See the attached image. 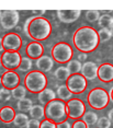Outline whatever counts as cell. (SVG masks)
Segmentation results:
<instances>
[{
  "mask_svg": "<svg viewBox=\"0 0 113 128\" xmlns=\"http://www.w3.org/2000/svg\"><path fill=\"white\" fill-rule=\"evenodd\" d=\"M21 55L19 52L12 50H5L1 54V64L5 66L7 70L14 71L19 68L20 62H21Z\"/></svg>",
  "mask_w": 113,
  "mask_h": 128,
  "instance_id": "10",
  "label": "cell"
},
{
  "mask_svg": "<svg viewBox=\"0 0 113 128\" xmlns=\"http://www.w3.org/2000/svg\"><path fill=\"white\" fill-rule=\"evenodd\" d=\"M23 32L33 42H42L51 36L52 24L44 16H30L23 25Z\"/></svg>",
  "mask_w": 113,
  "mask_h": 128,
  "instance_id": "2",
  "label": "cell"
},
{
  "mask_svg": "<svg viewBox=\"0 0 113 128\" xmlns=\"http://www.w3.org/2000/svg\"><path fill=\"white\" fill-rule=\"evenodd\" d=\"M98 24L102 28H111L113 25V18L110 13H104L100 16V19L98 21Z\"/></svg>",
  "mask_w": 113,
  "mask_h": 128,
  "instance_id": "26",
  "label": "cell"
},
{
  "mask_svg": "<svg viewBox=\"0 0 113 128\" xmlns=\"http://www.w3.org/2000/svg\"><path fill=\"white\" fill-rule=\"evenodd\" d=\"M33 101L31 100V98H23V100H20L18 101V103H17V108H18L21 113H25V112H30V110L32 108V106H33Z\"/></svg>",
  "mask_w": 113,
  "mask_h": 128,
  "instance_id": "25",
  "label": "cell"
},
{
  "mask_svg": "<svg viewBox=\"0 0 113 128\" xmlns=\"http://www.w3.org/2000/svg\"><path fill=\"white\" fill-rule=\"evenodd\" d=\"M111 16H112V18H113V12H112V14H111Z\"/></svg>",
  "mask_w": 113,
  "mask_h": 128,
  "instance_id": "48",
  "label": "cell"
},
{
  "mask_svg": "<svg viewBox=\"0 0 113 128\" xmlns=\"http://www.w3.org/2000/svg\"><path fill=\"white\" fill-rule=\"evenodd\" d=\"M43 53H44V47L40 42H31L25 47V54L31 59H39L43 56Z\"/></svg>",
  "mask_w": 113,
  "mask_h": 128,
  "instance_id": "15",
  "label": "cell"
},
{
  "mask_svg": "<svg viewBox=\"0 0 113 128\" xmlns=\"http://www.w3.org/2000/svg\"><path fill=\"white\" fill-rule=\"evenodd\" d=\"M23 83L29 92L39 94L47 86V77L39 70H31L25 74Z\"/></svg>",
  "mask_w": 113,
  "mask_h": 128,
  "instance_id": "4",
  "label": "cell"
},
{
  "mask_svg": "<svg viewBox=\"0 0 113 128\" xmlns=\"http://www.w3.org/2000/svg\"><path fill=\"white\" fill-rule=\"evenodd\" d=\"M71 128H90V127L83 120H81V119H77V120H75L74 123H72Z\"/></svg>",
  "mask_w": 113,
  "mask_h": 128,
  "instance_id": "35",
  "label": "cell"
},
{
  "mask_svg": "<svg viewBox=\"0 0 113 128\" xmlns=\"http://www.w3.org/2000/svg\"><path fill=\"white\" fill-rule=\"evenodd\" d=\"M111 126H112V123L108 118V116H101L97 122L98 128H111Z\"/></svg>",
  "mask_w": 113,
  "mask_h": 128,
  "instance_id": "32",
  "label": "cell"
},
{
  "mask_svg": "<svg viewBox=\"0 0 113 128\" xmlns=\"http://www.w3.org/2000/svg\"><path fill=\"white\" fill-rule=\"evenodd\" d=\"M40 125H41V122L37 120V119H29L28 124H27V128H40Z\"/></svg>",
  "mask_w": 113,
  "mask_h": 128,
  "instance_id": "36",
  "label": "cell"
},
{
  "mask_svg": "<svg viewBox=\"0 0 113 128\" xmlns=\"http://www.w3.org/2000/svg\"><path fill=\"white\" fill-rule=\"evenodd\" d=\"M20 21V13L17 10H5L2 11L0 18V25L6 31L13 30L17 28Z\"/></svg>",
  "mask_w": 113,
  "mask_h": 128,
  "instance_id": "9",
  "label": "cell"
},
{
  "mask_svg": "<svg viewBox=\"0 0 113 128\" xmlns=\"http://www.w3.org/2000/svg\"><path fill=\"white\" fill-rule=\"evenodd\" d=\"M110 102L109 92L103 88H93L87 95V103L93 110H103L108 106Z\"/></svg>",
  "mask_w": 113,
  "mask_h": 128,
  "instance_id": "5",
  "label": "cell"
},
{
  "mask_svg": "<svg viewBox=\"0 0 113 128\" xmlns=\"http://www.w3.org/2000/svg\"><path fill=\"white\" fill-rule=\"evenodd\" d=\"M54 60L53 58L48 55H43L42 57H40L39 59H36L35 66L37 68V70L45 74V72H50L54 67Z\"/></svg>",
  "mask_w": 113,
  "mask_h": 128,
  "instance_id": "17",
  "label": "cell"
},
{
  "mask_svg": "<svg viewBox=\"0 0 113 128\" xmlns=\"http://www.w3.org/2000/svg\"><path fill=\"white\" fill-rule=\"evenodd\" d=\"M0 123H1V120H0Z\"/></svg>",
  "mask_w": 113,
  "mask_h": 128,
  "instance_id": "50",
  "label": "cell"
},
{
  "mask_svg": "<svg viewBox=\"0 0 113 128\" xmlns=\"http://www.w3.org/2000/svg\"><path fill=\"white\" fill-rule=\"evenodd\" d=\"M31 118L33 119H37V120H42L45 117V110H44V106L41 104H34L32 106V108L29 112Z\"/></svg>",
  "mask_w": 113,
  "mask_h": 128,
  "instance_id": "20",
  "label": "cell"
},
{
  "mask_svg": "<svg viewBox=\"0 0 113 128\" xmlns=\"http://www.w3.org/2000/svg\"><path fill=\"white\" fill-rule=\"evenodd\" d=\"M72 43L75 48L80 53L89 54L94 52L100 44L98 32L92 26L82 25L78 28L72 34Z\"/></svg>",
  "mask_w": 113,
  "mask_h": 128,
  "instance_id": "1",
  "label": "cell"
},
{
  "mask_svg": "<svg viewBox=\"0 0 113 128\" xmlns=\"http://www.w3.org/2000/svg\"><path fill=\"white\" fill-rule=\"evenodd\" d=\"M37 98H39L40 104H41V105L43 104V105L45 106L47 103L56 100L57 96H56V92H54L53 90L50 88H46L37 94Z\"/></svg>",
  "mask_w": 113,
  "mask_h": 128,
  "instance_id": "19",
  "label": "cell"
},
{
  "mask_svg": "<svg viewBox=\"0 0 113 128\" xmlns=\"http://www.w3.org/2000/svg\"><path fill=\"white\" fill-rule=\"evenodd\" d=\"M110 33H111V36L113 37V25L111 26V28H110Z\"/></svg>",
  "mask_w": 113,
  "mask_h": 128,
  "instance_id": "44",
  "label": "cell"
},
{
  "mask_svg": "<svg viewBox=\"0 0 113 128\" xmlns=\"http://www.w3.org/2000/svg\"><path fill=\"white\" fill-rule=\"evenodd\" d=\"M98 66L93 62H86L82 64L80 74L86 78V80H94L98 78Z\"/></svg>",
  "mask_w": 113,
  "mask_h": 128,
  "instance_id": "16",
  "label": "cell"
},
{
  "mask_svg": "<svg viewBox=\"0 0 113 128\" xmlns=\"http://www.w3.org/2000/svg\"><path fill=\"white\" fill-rule=\"evenodd\" d=\"M57 128H71V124L66 119V120L60 122V123L57 124Z\"/></svg>",
  "mask_w": 113,
  "mask_h": 128,
  "instance_id": "37",
  "label": "cell"
},
{
  "mask_svg": "<svg viewBox=\"0 0 113 128\" xmlns=\"http://www.w3.org/2000/svg\"><path fill=\"white\" fill-rule=\"evenodd\" d=\"M2 88V81H1V78H0V89Z\"/></svg>",
  "mask_w": 113,
  "mask_h": 128,
  "instance_id": "45",
  "label": "cell"
},
{
  "mask_svg": "<svg viewBox=\"0 0 113 128\" xmlns=\"http://www.w3.org/2000/svg\"><path fill=\"white\" fill-rule=\"evenodd\" d=\"M68 68V70L70 71L71 74H80L81 71V67H82V64L79 62V60H75V59H71L70 62L67 64L66 66Z\"/></svg>",
  "mask_w": 113,
  "mask_h": 128,
  "instance_id": "29",
  "label": "cell"
},
{
  "mask_svg": "<svg viewBox=\"0 0 113 128\" xmlns=\"http://www.w3.org/2000/svg\"><path fill=\"white\" fill-rule=\"evenodd\" d=\"M28 122H29L28 115H25L24 113H18V114L16 115V117H14L12 123L18 128H23V127L27 126Z\"/></svg>",
  "mask_w": 113,
  "mask_h": 128,
  "instance_id": "27",
  "label": "cell"
},
{
  "mask_svg": "<svg viewBox=\"0 0 113 128\" xmlns=\"http://www.w3.org/2000/svg\"><path fill=\"white\" fill-rule=\"evenodd\" d=\"M66 86L72 94H81L88 86V82L83 76L80 74H71L66 81Z\"/></svg>",
  "mask_w": 113,
  "mask_h": 128,
  "instance_id": "8",
  "label": "cell"
},
{
  "mask_svg": "<svg viewBox=\"0 0 113 128\" xmlns=\"http://www.w3.org/2000/svg\"><path fill=\"white\" fill-rule=\"evenodd\" d=\"M98 119H99V116H98V114L95 112H93V110H88V112H86L81 117V120L85 122L89 127H92V126H94V125H97Z\"/></svg>",
  "mask_w": 113,
  "mask_h": 128,
  "instance_id": "23",
  "label": "cell"
},
{
  "mask_svg": "<svg viewBox=\"0 0 113 128\" xmlns=\"http://www.w3.org/2000/svg\"><path fill=\"white\" fill-rule=\"evenodd\" d=\"M70 76H71L70 71L68 70V68L66 66H60L57 69H55V71H54L55 79L58 81H67Z\"/></svg>",
  "mask_w": 113,
  "mask_h": 128,
  "instance_id": "22",
  "label": "cell"
},
{
  "mask_svg": "<svg viewBox=\"0 0 113 128\" xmlns=\"http://www.w3.org/2000/svg\"><path fill=\"white\" fill-rule=\"evenodd\" d=\"M32 67H33V62H32L31 58H29L28 56H24L21 58V62H20L19 66V70L23 72H30Z\"/></svg>",
  "mask_w": 113,
  "mask_h": 128,
  "instance_id": "28",
  "label": "cell"
},
{
  "mask_svg": "<svg viewBox=\"0 0 113 128\" xmlns=\"http://www.w3.org/2000/svg\"><path fill=\"white\" fill-rule=\"evenodd\" d=\"M100 12L97 10H88L86 12V20L90 23H95L100 19Z\"/></svg>",
  "mask_w": 113,
  "mask_h": 128,
  "instance_id": "31",
  "label": "cell"
},
{
  "mask_svg": "<svg viewBox=\"0 0 113 128\" xmlns=\"http://www.w3.org/2000/svg\"><path fill=\"white\" fill-rule=\"evenodd\" d=\"M108 118L111 120V123H113V107L108 112Z\"/></svg>",
  "mask_w": 113,
  "mask_h": 128,
  "instance_id": "41",
  "label": "cell"
},
{
  "mask_svg": "<svg viewBox=\"0 0 113 128\" xmlns=\"http://www.w3.org/2000/svg\"><path fill=\"white\" fill-rule=\"evenodd\" d=\"M11 98H12V95H11V90H8L6 88L0 89V102L6 103V102L10 101Z\"/></svg>",
  "mask_w": 113,
  "mask_h": 128,
  "instance_id": "33",
  "label": "cell"
},
{
  "mask_svg": "<svg viewBox=\"0 0 113 128\" xmlns=\"http://www.w3.org/2000/svg\"><path fill=\"white\" fill-rule=\"evenodd\" d=\"M67 107V115L70 119H80L86 113V105L80 98H70L66 103Z\"/></svg>",
  "mask_w": 113,
  "mask_h": 128,
  "instance_id": "7",
  "label": "cell"
},
{
  "mask_svg": "<svg viewBox=\"0 0 113 128\" xmlns=\"http://www.w3.org/2000/svg\"><path fill=\"white\" fill-rule=\"evenodd\" d=\"M7 71H8V70L5 68V66L2 65V64H0V77H2V76H4Z\"/></svg>",
  "mask_w": 113,
  "mask_h": 128,
  "instance_id": "40",
  "label": "cell"
},
{
  "mask_svg": "<svg viewBox=\"0 0 113 128\" xmlns=\"http://www.w3.org/2000/svg\"><path fill=\"white\" fill-rule=\"evenodd\" d=\"M44 110L46 119H50V120L54 122L55 124H58L68 118L66 103L58 100V98L46 104L44 106Z\"/></svg>",
  "mask_w": 113,
  "mask_h": 128,
  "instance_id": "3",
  "label": "cell"
},
{
  "mask_svg": "<svg viewBox=\"0 0 113 128\" xmlns=\"http://www.w3.org/2000/svg\"><path fill=\"white\" fill-rule=\"evenodd\" d=\"M17 113L12 106L6 105L0 108V120L4 124H11L16 117Z\"/></svg>",
  "mask_w": 113,
  "mask_h": 128,
  "instance_id": "18",
  "label": "cell"
},
{
  "mask_svg": "<svg viewBox=\"0 0 113 128\" xmlns=\"http://www.w3.org/2000/svg\"><path fill=\"white\" fill-rule=\"evenodd\" d=\"M74 49L68 43L58 42L51 49V57L55 62L58 64H68L72 59Z\"/></svg>",
  "mask_w": 113,
  "mask_h": 128,
  "instance_id": "6",
  "label": "cell"
},
{
  "mask_svg": "<svg viewBox=\"0 0 113 128\" xmlns=\"http://www.w3.org/2000/svg\"><path fill=\"white\" fill-rule=\"evenodd\" d=\"M109 96H110V100L113 102V86H112V88L110 89V91H109Z\"/></svg>",
  "mask_w": 113,
  "mask_h": 128,
  "instance_id": "43",
  "label": "cell"
},
{
  "mask_svg": "<svg viewBox=\"0 0 113 128\" xmlns=\"http://www.w3.org/2000/svg\"><path fill=\"white\" fill-rule=\"evenodd\" d=\"M1 14H2V11H0V18H1Z\"/></svg>",
  "mask_w": 113,
  "mask_h": 128,
  "instance_id": "47",
  "label": "cell"
},
{
  "mask_svg": "<svg viewBox=\"0 0 113 128\" xmlns=\"http://www.w3.org/2000/svg\"><path fill=\"white\" fill-rule=\"evenodd\" d=\"M0 78H1V81H2V88H6L8 90H13L14 88L20 86V82H21L20 76L16 71L8 70Z\"/></svg>",
  "mask_w": 113,
  "mask_h": 128,
  "instance_id": "12",
  "label": "cell"
},
{
  "mask_svg": "<svg viewBox=\"0 0 113 128\" xmlns=\"http://www.w3.org/2000/svg\"><path fill=\"white\" fill-rule=\"evenodd\" d=\"M27 93H28V90L25 89L24 86H18L17 88H14L13 90H11V95L14 100L17 101H20V100H23L27 96Z\"/></svg>",
  "mask_w": 113,
  "mask_h": 128,
  "instance_id": "24",
  "label": "cell"
},
{
  "mask_svg": "<svg viewBox=\"0 0 113 128\" xmlns=\"http://www.w3.org/2000/svg\"><path fill=\"white\" fill-rule=\"evenodd\" d=\"M98 79L102 82L109 83L113 81V65L104 62L98 67Z\"/></svg>",
  "mask_w": 113,
  "mask_h": 128,
  "instance_id": "14",
  "label": "cell"
},
{
  "mask_svg": "<svg viewBox=\"0 0 113 128\" xmlns=\"http://www.w3.org/2000/svg\"><path fill=\"white\" fill-rule=\"evenodd\" d=\"M0 64H1V54H0Z\"/></svg>",
  "mask_w": 113,
  "mask_h": 128,
  "instance_id": "46",
  "label": "cell"
},
{
  "mask_svg": "<svg viewBox=\"0 0 113 128\" xmlns=\"http://www.w3.org/2000/svg\"><path fill=\"white\" fill-rule=\"evenodd\" d=\"M56 96L58 100L65 102V101H69L70 98H72V93L69 91V89L66 86V84H60V86H58V88H57Z\"/></svg>",
  "mask_w": 113,
  "mask_h": 128,
  "instance_id": "21",
  "label": "cell"
},
{
  "mask_svg": "<svg viewBox=\"0 0 113 128\" xmlns=\"http://www.w3.org/2000/svg\"><path fill=\"white\" fill-rule=\"evenodd\" d=\"M98 32V36H99V40L100 43H105L110 40L111 38V33H110V28H101Z\"/></svg>",
  "mask_w": 113,
  "mask_h": 128,
  "instance_id": "30",
  "label": "cell"
},
{
  "mask_svg": "<svg viewBox=\"0 0 113 128\" xmlns=\"http://www.w3.org/2000/svg\"><path fill=\"white\" fill-rule=\"evenodd\" d=\"M87 58H88V55H87V54H85V53H79V54H78V56H77V60H79L80 62H86Z\"/></svg>",
  "mask_w": 113,
  "mask_h": 128,
  "instance_id": "38",
  "label": "cell"
},
{
  "mask_svg": "<svg viewBox=\"0 0 113 128\" xmlns=\"http://www.w3.org/2000/svg\"><path fill=\"white\" fill-rule=\"evenodd\" d=\"M2 44L5 50L18 52L22 47V38L16 32H9L2 37Z\"/></svg>",
  "mask_w": 113,
  "mask_h": 128,
  "instance_id": "11",
  "label": "cell"
},
{
  "mask_svg": "<svg viewBox=\"0 0 113 128\" xmlns=\"http://www.w3.org/2000/svg\"><path fill=\"white\" fill-rule=\"evenodd\" d=\"M45 12H46L45 10H33V11H32V13L36 14V16H42Z\"/></svg>",
  "mask_w": 113,
  "mask_h": 128,
  "instance_id": "39",
  "label": "cell"
},
{
  "mask_svg": "<svg viewBox=\"0 0 113 128\" xmlns=\"http://www.w3.org/2000/svg\"><path fill=\"white\" fill-rule=\"evenodd\" d=\"M40 128H57V124H55L50 119H43L40 125Z\"/></svg>",
  "mask_w": 113,
  "mask_h": 128,
  "instance_id": "34",
  "label": "cell"
},
{
  "mask_svg": "<svg viewBox=\"0 0 113 128\" xmlns=\"http://www.w3.org/2000/svg\"><path fill=\"white\" fill-rule=\"evenodd\" d=\"M5 48H4V44H2V37H0V53H4Z\"/></svg>",
  "mask_w": 113,
  "mask_h": 128,
  "instance_id": "42",
  "label": "cell"
},
{
  "mask_svg": "<svg viewBox=\"0 0 113 128\" xmlns=\"http://www.w3.org/2000/svg\"><path fill=\"white\" fill-rule=\"evenodd\" d=\"M56 14L58 20L62 23L70 24V23H74L80 18L81 11L80 10H58Z\"/></svg>",
  "mask_w": 113,
  "mask_h": 128,
  "instance_id": "13",
  "label": "cell"
},
{
  "mask_svg": "<svg viewBox=\"0 0 113 128\" xmlns=\"http://www.w3.org/2000/svg\"><path fill=\"white\" fill-rule=\"evenodd\" d=\"M94 128H98V127H94Z\"/></svg>",
  "mask_w": 113,
  "mask_h": 128,
  "instance_id": "49",
  "label": "cell"
},
{
  "mask_svg": "<svg viewBox=\"0 0 113 128\" xmlns=\"http://www.w3.org/2000/svg\"><path fill=\"white\" fill-rule=\"evenodd\" d=\"M17 128H18V127H17Z\"/></svg>",
  "mask_w": 113,
  "mask_h": 128,
  "instance_id": "51",
  "label": "cell"
}]
</instances>
